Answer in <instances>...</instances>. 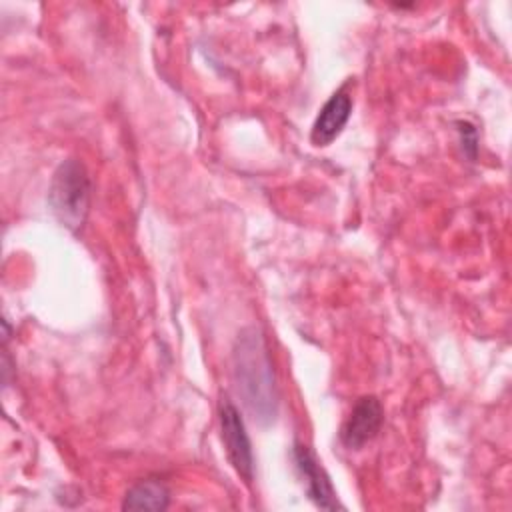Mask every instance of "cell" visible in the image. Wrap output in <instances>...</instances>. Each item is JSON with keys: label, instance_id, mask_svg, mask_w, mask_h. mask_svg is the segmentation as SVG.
Returning <instances> with one entry per match:
<instances>
[{"label": "cell", "instance_id": "cell-1", "mask_svg": "<svg viewBox=\"0 0 512 512\" xmlns=\"http://www.w3.org/2000/svg\"><path fill=\"white\" fill-rule=\"evenodd\" d=\"M234 378L254 418L268 422L276 414V386L262 332L254 326L240 332L234 348Z\"/></svg>", "mask_w": 512, "mask_h": 512}, {"label": "cell", "instance_id": "cell-3", "mask_svg": "<svg viewBox=\"0 0 512 512\" xmlns=\"http://www.w3.org/2000/svg\"><path fill=\"white\" fill-rule=\"evenodd\" d=\"M218 418H220L222 442H224L228 460L234 466V470L250 484L254 478V454H252V444H250L244 420L238 408L230 400H222Z\"/></svg>", "mask_w": 512, "mask_h": 512}, {"label": "cell", "instance_id": "cell-7", "mask_svg": "<svg viewBox=\"0 0 512 512\" xmlns=\"http://www.w3.org/2000/svg\"><path fill=\"white\" fill-rule=\"evenodd\" d=\"M170 504V490L156 478L136 482L124 496V510H166Z\"/></svg>", "mask_w": 512, "mask_h": 512}, {"label": "cell", "instance_id": "cell-4", "mask_svg": "<svg viewBox=\"0 0 512 512\" xmlns=\"http://www.w3.org/2000/svg\"><path fill=\"white\" fill-rule=\"evenodd\" d=\"M384 420V410L378 398L374 396H362L352 406L346 422L340 430V442L348 450H360L364 444H368L380 430Z\"/></svg>", "mask_w": 512, "mask_h": 512}, {"label": "cell", "instance_id": "cell-6", "mask_svg": "<svg viewBox=\"0 0 512 512\" xmlns=\"http://www.w3.org/2000/svg\"><path fill=\"white\" fill-rule=\"evenodd\" d=\"M350 112H352V98L344 90L334 92L324 102V106L320 108V112L312 124V132H310L312 144L328 146L332 140H336V136L346 126Z\"/></svg>", "mask_w": 512, "mask_h": 512}, {"label": "cell", "instance_id": "cell-8", "mask_svg": "<svg viewBox=\"0 0 512 512\" xmlns=\"http://www.w3.org/2000/svg\"><path fill=\"white\" fill-rule=\"evenodd\" d=\"M458 132L462 136V146H464V152L470 154V158L476 156V148H478V134H476V128L470 124V122H458Z\"/></svg>", "mask_w": 512, "mask_h": 512}, {"label": "cell", "instance_id": "cell-5", "mask_svg": "<svg viewBox=\"0 0 512 512\" xmlns=\"http://www.w3.org/2000/svg\"><path fill=\"white\" fill-rule=\"evenodd\" d=\"M294 462L304 478L306 494L308 498L322 510H338L342 508L338 504L336 492L332 488V482L326 474V470L320 466L314 452L304 444H294Z\"/></svg>", "mask_w": 512, "mask_h": 512}, {"label": "cell", "instance_id": "cell-2", "mask_svg": "<svg viewBox=\"0 0 512 512\" xmlns=\"http://www.w3.org/2000/svg\"><path fill=\"white\" fill-rule=\"evenodd\" d=\"M90 190V176L80 160L68 158L60 162L50 182L48 204L62 226L78 230L84 224L90 206Z\"/></svg>", "mask_w": 512, "mask_h": 512}]
</instances>
